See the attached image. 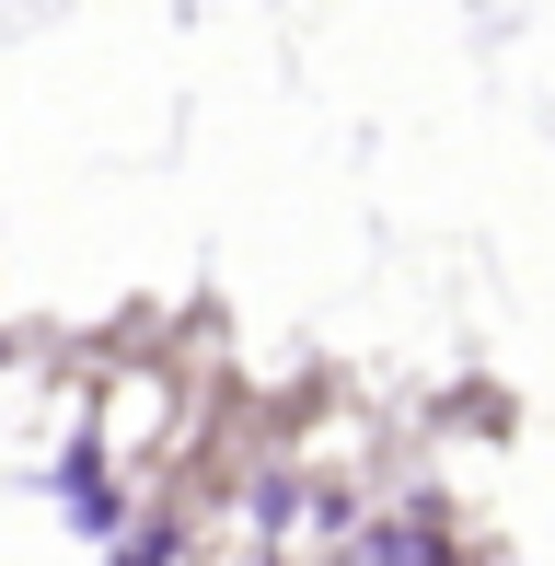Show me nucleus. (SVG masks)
Instances as JSON below:
<instances>
[{"instance_id":"1","label":"nucleus","mask_w":555,"mask_h":566,"mask_svg":"<svg viewBox=\"0 0 555 566\" xmlns=\"http://www.w3.org/2000/svg\"><path fill=\"white\" fill-rule=\"evenodd\" d=\"M336 566H451V544H440V532H417V521H383V532H359Z\"/></svg>"}]
</instances>
